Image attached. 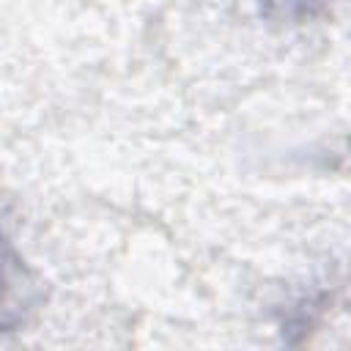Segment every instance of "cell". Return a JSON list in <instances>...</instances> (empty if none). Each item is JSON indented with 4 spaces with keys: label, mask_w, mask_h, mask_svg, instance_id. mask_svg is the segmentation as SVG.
<instances>
[{
    "label": "cell",
    "mask_w": 351,
    "mask_h": 351,
    "mask_svg": "<svg viewBox=\"0 0 351 351\" xmlns=\"http://www.w3.org/2000/svg\"><path fill=\"white\" fill-rule=\"evenodd\" d=\"M30 307V277L11 247V241L0 233V335L14 332Z\"/></svg>",
    "instance_id": "1"
}]
</instances>
